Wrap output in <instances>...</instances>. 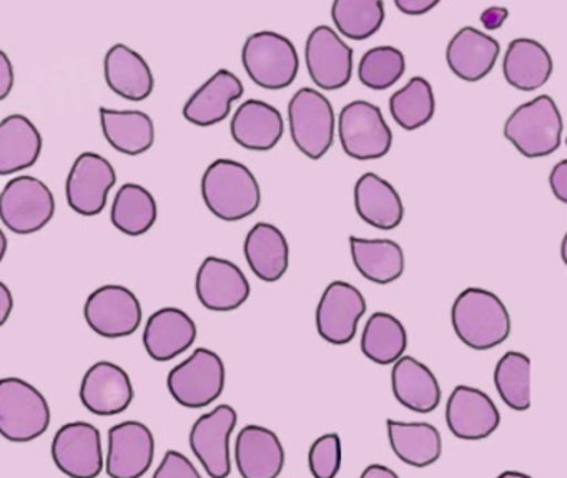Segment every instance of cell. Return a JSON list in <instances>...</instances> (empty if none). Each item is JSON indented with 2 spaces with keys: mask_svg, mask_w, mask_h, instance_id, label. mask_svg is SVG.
Here are the masks:
<instances>
[{
  "mask_svg": "<svg viewBox=\"0 0 567 478\" xmlns=\"http://www.w3.org/2000/svg\"><path fill=\"white\" fill-rule=\"evenodd\" d=\"M388 440L391 450L403 464L426 468L443 454L441 432L427 422H400L388 418Z\"/></svg>",
  "mask_w": 567,
  "mask_h": 478,
  "instance_id": "30",
  "label": "cell"
},
{
  "mask_svg": "<svg viewBox=\"0 0 567 478\" xmlns=\"http://www.w3.org/2000/svg\"><path fill=\"white\" fill-rule=\"evenodd\" d=\"M102 133L115 152L141 156L155 143V123L141 110H114L101 106Z\"/></svg>",
  "mask_w": 567,
  "mask_h": 478,
  "instance_id": "31",
  "label": "cell"
},
{
  "mask_svg": "<svg viewBox=\"0 0 567 478\" xmlns=\"http://www.w3.org/2000/svg\"><path fill=\"white\" fill-rule=\"evenodd\" d=\"M451 322L457 339L474 351L497 347L509 337L511 315L506 304L494 292L481 288H467L460 292Z\"/></svg>",
  "mask_w": 567,
  "mask_h": 478,
  "instance_id": "2",
  "label": "cell"
},
{
  "mask_svg": "<svg viewBox=\"0 0 567 478\" xmlns=\"http://www.w3.org/2000/svg\"><path fill=\"white\" fill-rule=\"evenodd\" d=\"M51 455L69 478H97L105 465L101 430L89 422H69L54 435Z\"/></svg>",
  "mask_w": 567,
  "mask_h": 478,
  "instance_id": "12",
  "label": "cell"
},
{
  "mask_svg": "<svg viewBox=\"0 0 567 478\" xmlns=\"http://www.w3.org/2000/svg\"><path fill=\"white\" fill-rule=\"evenodd\" d=\"M566 241H567V236H564V239H563V249H560V254H563V259H564V262H567V256H566Z\"/></svg>",
  "mask_w": 567,
  "mask_h": 478,
  "instance_id": "50",
  "label": "cell"
},
{
  "mask_svg": "<svg viewBox=\"0 0 567 478\" xmlns=\"http://www.w3.org/2000/svg\"><path fill=\"white\" fill-rule=\"evenodd\" d=\"M225 382L224 358L210 349L198 347L168 372L167 388L182 407L205 408L224 394Z\"/></svg>",
  "mask_w": 567,
  "mask_h": 478,
  "instance_id": "6",
  "label": "cell"
},
{
  "mask_svg": "<svg viewBox=\"0 0 567 478\" xmlns=\"http://www.w3.org/2000/svg\"><path fill=\"white\" fill-rule=\"evenodd\" d=\"M408 349V331L403 322L390 312H374L361 334V352L378 365H391L403 357Z\"/></svg>",
  "mask_w": 567,
  "mask_h": 478,
  "instance_id": "35",
  "label": "cell"
},
{
  "mask_svg": "<svg viewBox=\"0 0 567 478\" xmlns=\"http://www.w3.org/2000/svg\"><path fill=\"white\" fill-rule=\"evenodd\" d=\"M437 3H440V0H394V6L404 15H424V13L434 9Z\"/></svg>",
  "mask_w": 567,
  "mask_h": 478,
  "instance_id": "44",
  "label": "cell"
},
{
  "mask_svg": "<svg viewBox=\"0 0 567 478\" xmlns=\"http://www.w3.org/2000/svg\"><path fill=\"white\" fill-rule=\"evenodd\" d=\"M44 148V138L29 116L14 113L0 122V176L32 168Z\"/></svg>",
  "mask_w": 567,
  "mask_h": 478,
  "instance_id": "27",
  "label": "cell"
},
{
  "mask_svg": "<svg viewBox=\"0 0 567 478\" xmlns=\"http://www.w3.org/2000/svg\"><path fill=\"white\" fill-rule=\"evenodd\" d=\"M496 478H533L530 475L523 474V471L506 470L503 474L497 475Z\"/></svg>",
  "mask_w": 567,
  "mask_h": 478,
  "instance_id": "49",
  "label": "cell"
},
{
  "mask_svg": "<svg viewBox=\"0 0 567 478\" xmlns=\"http://www.w3.org/2000/svg\"><path fill=\"white\" fill-rule=\"evenodd\" d=\"M288 125L295 146L310 159L323 158L333 146V105L318 90L305 86L291 96L288 103Z\"/></svg>",
  "mask_w": 567,
  "mask_h": 478,
  "instance_id": "7",
  "label": "cell"
},
{
  "mask_svg": "<svg viewBox=\"0 0 567 478\" xmlns=\"http://www.w3.org/2000/svg\"><path fill=\"white\" fill-rule=\"evenodd\" d=\"M507 17H509V10L504 9V7H489V9L481 13V23H483L487 30H497L499 27H503Z\"/></svg>",
  "mask_w": 567,
  "mask_h": 478,
  "instance_id": "45",
  "label": "cell"
},
{
  "mask_svg": "<svg viewBox=\"0 0 567 478\" xmlns=\"http://www.w3.org/2000/svg\"><path fill=\"white\" fill-rule=\"evenodd\" d=\"M16 70L11 56L0 49V102L8 98L14 90Z\"/></svg>",
  "mask_w": 567,
  "mask_h": 478,
  "instance_id": "42",
  "label": "cell"
},
{
  "mask_svg": "<svg viewBox=\"0 0 567 478\" xmlns=\"http://www.w3.org/2000/svg\"><path fill=\"white\" fill-rule=\"evenodd\" d=\"M494 385H496L501 401L511 411H529L530 358L523 352H506L494 368Z\"/></svg>",
  "mask_w": 567,
  "mask_h": 478,
  "instance_id": "37",
  "label": "cell"
},
{
  "mask_svg": "<svg viewBox=\"0 0 567 478\" xmlns=\"http://www.w3.org/2000/svg\"><path fill=\"white\" fill-rule=\"evenodd\" d=\"M14 311V295L6 282L0 281V328L11 319Z\"/></svg>",
  "mask_w": 567,
  "mask_h": 478,
  "instance_id": "46",
  "label": "cell"
},
{
  "mask_svg": "<svg viewBox=\"0 0 567 478\" xmlns=\"http://www.w3.org/2000/svg\"><path fill=\"white\" fill-rule=\"evenodd\" d=\"M89 328L105 339L128 337L138 331L144 318L134 291L121 284H107L91 292L84 305Z\"/></svg>",
  "mask_w": 567,
  "mask_h": 478,
  "instance_id": "10",
  "label": "cell"
},
{
  "mask_svg": "<svg viewBox=\"0 0 567 478\" xmlns=\"http://www.w3.org/2000/svg\"><path fill=\"white\" fill-rule=\"evenodd\" d=\"M391 391L408 411L430 414L440 407L441 385L434 372L411 355H403L393 364Z\"/></svg>",
  "mask_w": 567,
  "mask_h": 478,
  "instance_id": "26",
  "label": "cell"
},
{
  "mask_svg": "<svg viewBox=\"0 0 567 478\" xmlns=\"http://www.w3.org/2000/svg\"><path fill=\"white\" fill-rule=\"evenodd\" d=\"M351 259L361 276L374 284H391L406 268L404 251L393 239H364L350 236Z\"/></svg>",
  "mask_w": 567,
  "mask_h": 478,
  "instance_id": "33",
  "label": "cell"
},
{
  "mask_svg": "<svg viewBox=\"0 0 567 478\" xmlns=\"http://www.w3.org/2000/svg\"><path fill=\"white\" fill-rule=\"evenodd\" d=\"M244 252L251 272L261 281L277 282L287 274L290 245L277 226L257 222L245 238Z\"/></svg>",
  "mask_w": 567,
  "mask_h": 478,
  "instance_id": "29",
  "label": "cell"
},
{
  "mask_svg": "<svg viewBox=\"0 0 567 478\" xmlns=\"http://www.w3.org/2000/svg\"><path fill=\"white\" fill-rule=\"evenodd\" d=\"M250 291V282L240 266L228 259L208 256L198 268L195 292L208 311H235L248 301Z\"/></svg>",
  "mask_w": 567,
  "mask_h": 478,
  "instance_id": "17",
  "label": "cell"
},
{
  "mask_svg": "<svg viewBox=\"0 0 567 478\" xmlns=\"http://www.w3.org/2000/svg\"><path fill=\"white\" fill-rule=\"evenodd\" d=\"M364 312L367 299L360 289L347 281L330 282L315 314L318 334L331 345L350 344Z\"/></svg>",
  "mask_w": 567,
  "mask_h": 478,
  "instance_id": "14",
  "label": "cell"
},
{
  "mask_svg": "<svg viewBox=\"0 0 567 478\" xmlns=\"http://www.w3.org/2000/svg\"><path fill=\"white\" fill-rule=\"evenodd\" d=\"M308 73L327 92L343 89L353 76V49L331 27L318 25L305 46Z\"/></svg>",
  "mask_w": 567,
  "mask_h": 478,
  "instance_id": "15",
  "label": "cell"
},
{
  "mask_svg": "<svg viewBox=\"0 0 567 478\" xmlns=\"http://www.w3.org/2000/svg\"><path fill=\"white\" fill-rule=\"evenodd\" d=\"M9 241L6 232L0 228V262L4 261L6 254H8Z\"/></svg>",
  "mask_w": 567,
  "mask_h": 478,
  "instance_id": "48",
  "label": "cell"
},
{
  "mask_svg": "<svg viewBox=\"0 0 567 478\" xmlns=\"http://www.w3.org/2000/svg\"><path fill=\"white\" fill-rule=\"evenodd\" d=\"M54 215V193L35 176H16L0 191V221L14 235H34L44 229Z\"/></svg>",
  "mask_w": 567,
  "mask_h": 478,
  "instance_id": "8",
  "label": "cell"
},
{
  "mask_svg": "<svg viewBox=\"0 0 567 478\" xmlns=\"http://www.w3.org/2000/svg\"><path fill=\"white\" fill-rule=\"evenodd\" d=\"M244 83L230 70H218L184 106V116L192 125L214 126L228 118L231 103L244 96Z\"/></svg>",
  "mask_w": 567,
  "mask_h": 478,
  "instance_id": "23",
  "label": "cell"
},
{
  "mask_svg": "<svg viewBox=\"0 0 567 478\" xmlns=\"http://www.w3.org/2000/svg\"><path fill=\"white\" fill-rule=\"evenodd\" d=\"M406 59L396 46L381 45L368 50L360 60L358 79L370 90H388L404 75Z\"/></svg>",
  "mask_w": 567,
  "mask_h": 478,
  "instance_id": "39",
  "label": "cell"
},
{
  "mask_svg": "<svg viewBox=\"0 0 567 478\" xmlns=\"http://www.w3.org/2000/svg\"><path fill=\"white\" fill-rule=\"evenodd\" d=\"M360 478H400V475L393 468L386 467V465L371 464L364 468Z\"/></svg>",
  "mask_w": 567,
  "mask_h": 478,
  "instance_id": "47",
  "label": "cell"
},
{
  "mask_svg": "<svg viewBox=\"0 0 567 478\" xmlns=\"http://www.w3.org/2000/svg\"><path fill=\"white\" fill-rule=\"evenodd\" d=\"M79 397L92 414L111 417L131 407L135 388L124 367L114 362L99 361L82 377Z\"/></svg>",
  "mask_w": 567,
  "mask_h": 478,
  "instance_id": "19",
  "label": "cell"
},
{
  "mask_svg": "<svg viewBox=\"0 0 567 478\" xmlns=\"http://www.w3.org/2000/svg\"><path fill=\"white\" fill-rule=\"evenodd\" d=\"M194 319L178 308H162L148 318L144 329V347L151 358L168 362L187 352L197 341Z\"/></svg>",
  "mask_w": 567,
  "mask_h": 478,
  "instance_id": "21",
  "label": "cell"
},
{
  "mask_svg": "<svg viewBox=\"0 0 567 478\" xmlns=\"http://www.w3.org/2000/svg\"><path fill=\"white\" fill-rule=\"evenodd\" d=\"M436 98L433 86L423 76H413L403 89L390 96L391 116L406 132L427 125L433 119Z\"/></svg>",
  "mask_w": 567,
  "mask_h": 478,
  "instance_id": "36",
  "label": "cell"
},
{
  "mask_svg": "<svg viewBox=\"0 0 567 478\" xmlns=\"http://www.w3.org/2000/svg\"><path fill=\"white\" fill-rule=\"evenodd\" d=\"M550 191L560 202H567V159H560L554 165L549 175Z\"/></svg>",
  "mask_w": 567,
  "mask_h": 478,
  "instance_id": "43",
  "label": "cell"
},
{
  "mask_svg": "<svg viewBox=\"0 0 567 478\" xmlns=\"http://www.w3.org/2000/svg\"><path fill=\"white\" fill-rule=\"evenodd\" d=\"M241 62L251 82L265 90L287 89L300 70L295 43L271 30L254 33L245 40Z\"/></svg>",
  "mask_w": 567,
  "mask_h": 478,
  "instance_id": "5",
  "label": "cell"
},
{
  "mask_svg": "<svg viewBox=\"0 0 567 478\" xmlns=\"http://www.w3.org/2000/svg\"><path fill=\"white\" fill-rule=\"evenodd\" d=\"M231 138L241 148L270 152L285 133L280 110L261 100H247L238 106L230 123Z\"/></svg>",
  "mask_w": 567,
  "mask_h": 478,
  "instance_id": "25",
  "label": "cell"
},
{
  "mask_svg": "<svg viewBox=\"0 0 567 478\" xmlns=\"http://www.w3.org/2000/svg\"><path fill=\"white\" fill-rule=\"evenodd\" d=\"M354 209L367 225L391 231L403 222L404 205L400 193L377 173H364L354 185Z\"/></svg>",
  "mask_w": 567,
  "mask_h": 478,
  "instance_id": "28",
  "label": "cell"
},
{
  "mask_svg": "<svg viewBox=\"0 0 567 478\" xmlns=\"http://www.w3.org/2000/svg\"><path fill=\"white\" fill-rule=\"evenodd\" d=\"M501 45L496 39L463 27L446 46V62L451 72L464 82H480L489 75L499 59Z\"/></svg>",
  "mask_w": 567,
  "mask_h": 478,
  "instance_id": "22",
  "label": "cell"
},
{
  "mask_svg": "<svg viewBox=\"0 0 567 478\" xmlns=\"http://www.w3.org/2000/svg\"><path fill=\"white\" fill-rule=\"evenodd\" d=\"M285 464L284 444L271 428L251 424L238 432L235 465L241 478H278Z\"/></svg>",
  "mask_w": 567,
  "mask_h": 478,
  "instance_id": "20",
  "label": "cell"
},
{
  "mask_svg": "<svg viewBox=\"0 0 567 478\" xmlns=\"http://www.w3.org/2000/svg\"><path fill=\"white\" fill-rule=\"evenodd\" d=\"M155 437L148 425L125 420L109 428L105 471L111 478H142L154 464Z\"/></svg>",
  "mask_w": 567,
  "mask_h": 478,
  "instance_id": "16",
  "label": "cell"
},
{
  "mask_svg": "<svg viewBox=\"0 0 567 478\" xmlns=\"http://www.w3.org/2000/svg\"><path fill=\"white\" fill-rule=\"evenodd\" d=\"M341 148L358 162L380 159L391 152L393 132L380 106L367 100H354L341 110L338 118Z\"/></svg>",
  "mask_w": 567,
  "mask_h": 478,
  "instance_id": "9",
  "label": "cell"
},
{
  "mask_svg": "<svg viewBox=\"0 0 567 478\" xmlns=\"http://www.w3.org/2000/svg\"><path fill=\"white\" fill-rule=\"evenodd\" d=\"M104 75L109 89L128 102H144L155 89L147 60L125 43H115L105 53Z\"/></svg>",
  "mask_w": 567,
  "mask_h": 478,
  "instance_id": "24",
  "label": "cell"
},
{
  "mask_svg": "<svg viewBox=\"0 0 567 478\" xmlns=\"http://www.w3.org/2000/svg\"><path fill=\"white\" fill-rule=\"evenodd\" d=\"M152 478H202V475L187 455L167 450Z\"/></svg>",
  "mask_w": 567,
  "mask_h": 478,
  "instance_id": "41",
  "label": "cell"
},
{
  "mask_svg": "<svg viewBox=\"0 0 567 478\" xmlns=\"http://www.w3.org/2000/svg\"><path fill=\"white\" fill-rule=\"evenodd\" d=\"M157 218V199L145 186L125 183L118 188L111 208V221L115 229L131 238H138L154 228Z\"/></svg>",
  "mask_w": 567,
  "mask_h": 478,
  "instance_id": "34",
  "label": "cell"
},
{
  "mask_svg": "<svg viewBox=\"0 0 567 478\" xmlns=\"http://www.w3.org/2000/svg\"><path fill=\"white\" fill-rule=\"evenodd\" d=\"M553 69V56L534 39L513 40L504 53V79L520 92H534L546 85Z\"/></svg>",
  "mask_w": 567,
  "mask_h": 478,
  "instance_id": "32",
  "label": "cell"
},
{
  "mask_svg": "<svg viewBox=\"0 0 567 478\" xmlns=\"http://www.w3.org/2000/svg\"><path fill=\"white\" fill-rule=\"evenodd\" d=\"M383 0H334L331 19L338 32L350 40H368L384 22Z\"/></svg>",
  "mask_w": 567,
  "mask_h": 478,
  "instance_id": "38",
  "label": "cell"
},
{
  "mask_svg": "<svg viewBox=\"0 0 567 478\" xmlns=\"http://www.w3.org/2000/svg\"><path fill=\"white\" fill-rule=\"evenodd\" d=\"M343 460L341 437L337 432L321 435L308 451V467L313 478H337Z\"/></svg>",
  "mask_w": 567,
  "mask_h": 478,
  "instance_id": "40",
  "label": "cell"
},
{
  "mask_svg": "<svg viewBox=\"0 0 567 478\" xmlns=\"http://www.w3.org/2000/svg\"><path fill=\"white\" fill-rule=\"evenodd\" d=\"M563 115L549 95H539L517 106L504 125V136L526 158H544L563 142Z\"/></svg>",
  "mask_w": 567,
  "mask_h": 478,
  "instance_id": "4",
  "label": "cell"
},
{
  "mask_svg": "<svg viewBox=\"0 0 567 478\" xmlns=\"http://www.w3.org/2000/svg\"><path fill=\"white\" fill-rule=\"evenodd\" d=\"M238 414L231 405H217L192 425L188 444L210 478H228L231 474L230 438Z\"/></svg>",
  "mask_w": 567,
  "mask_h": 478,
  "instance_id": "11",
  "label": "cell"
},
{
  "mask_svg": "<svg viewBox=\"0 0 567 478\" xmlns=\"http://www.w3.org/2000/svg\"><path fill=\"white\" fill-rule=\"evenodd\" d=\"M202 198L221 221H241L260 208V183L244 163L218 158L202 176Z\"/></svg>",
  "mask_w": 567,
  "mask_h": 478,
  "instance_id": "1",
  "label": "cell"
},
{
  "mask_svg": "<svg viewBox=\"0 0 567 478\" xmlns=\"http://www.w3.org/2000/svg\"><path fill=\"white\" fill-rule=\"evenodd\" d=\"M115 183L117 173L105 156L94 152L82 153L75 158L65 181L69 208L81 216L101 215Z\"/></svg>",
  "mask_w": 567,
  "mask_h": 478,
  "instance_id": "13",
  "label": "cell"
},
{
  "mask_svg": "<svg viewBox=\"0 0 567 478\" xmlns=\"http://www.w3.org/2000/svg\"><path fill=\"white\" fill-rule=\"evenodd\" d=\"M52 412L45 395L31 382L0 378V435L14 444H28L51 427Z\"/></svg>",
  "mask_w": 567,
  "mask_h": 478,
  "instance_id": "3",
  "label": "cell"
},
{
  "mask_svg": "<svg viewBox=\"0 0 567 478\" xmlns=\"http://www.w3.org/2000/svg\"><path fill=\"white\" fill-rule=\"evenodd\" d=\"M446 425L460 440H484L501 425L493 398L471 385H456L446 404Z\"/></svg>",
  "mask_w": 567,
  "mask_h": 478,
  "instance_id": "18",
  "label": "cell"
}]
</instances>
